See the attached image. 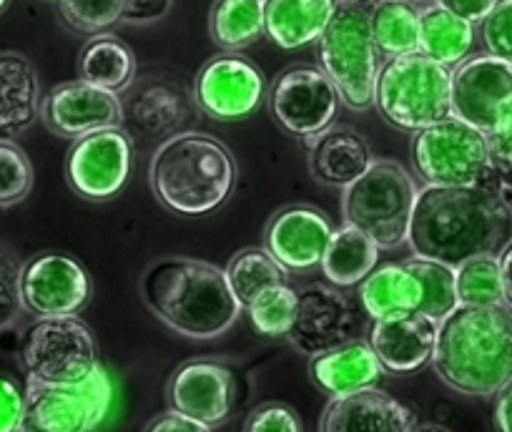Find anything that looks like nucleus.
Instances as JSON below:
<instances>
[{
    "instance_id": "obj_1",
    "label": "nucleus",
    "mask_w": 512,
    "mask_h": 432,
    "mask_svg": "<svg viewBox=\"0 0 512 432\" xmlns=\"http://www.w3.org/2000/svg\"><path fill=\"white\" fill-rule=\"evenodd\" d=\"M512 242V204L495 181L470 186H420L407 247L412 257L457 267Z\"/></svg>"
},
{
    "instance_id": "obj_2",
    "label": "nucleus",
    "mask_w": 512,
    "mask_h": 432,
    "mask_svg": "<svg viewBox=\"0 0 512 432\" xmlns=\"http://www.w3.org/2000/svg\"><path fill=\"white\" fill-rule=\"evenodd\" d=\"M139 294L159 322L189 340L226 335L244 312L224 269L179 254L154 259L141 274Z\"/></svg>"
},
{
    "instance_id": "obj_3",
    "label": "nucleus",
    "mask_w": 512,
    "mask_h": 432,
    "mask_svg": "<svg viewBox=\"0 0 512 432\" xmlns=\"http://www.w3.org/2000/svg\"><path fill=\"white\" fill-rule=\"evenodd\" d=\"M432 370L457 395L495 397L512 377L510 304H457L437 322Z\"/></svg>"
},
{
    "instance_id": "obj_4",
    "label": "nucleus",
    "mask_w": 512,
    "mask_h": 432,
    "mask_svg": "<svg viewBox=\"0 0 512 432\" xmlns=\"http://www.w3.org/2000/svg\"><path fill=\"white\" fill-rule=\"evenodd\" d=\"M234 154L204 131H181L154 149L149 184L161 206L179 216H204L226 204L236 186Z\"/></svg>"
},
{
    "instance_id": "obj_5",
    "label": "nucleus",
    "mask_w": 512,
    "mask_h": 432,
    "mask_svg": "<svg viewBox=\"0 0 512 432\" xmlns=\"http://www.w3.org/2000/svg\"><path fill=\"white\" fill-rule=\"evenodd\" d=\"M379 0H334L327 28L317 41L319 68L339 88L349 111L374 108L382 56L372 33V13Z\"/></svg>"
},
{
    "instance_id": "obj_6",
    "label": "nucleus",
    "mask_w": 512,
    "mask_h": 432,
    "mask_svg": "<svg viewBox=\"0 0 512 432\" xmlns=\"http://www.w3.org/2000/svg\"><path fill=\"white\" fill-rule=\"evenodd\" d=\"M452 71L415 51L382 61L374 88V108L395 129L417 134L450 116Z\"/></svg>"
},
{
    "instance_id": "obj_7",
    "label": "nucleus",
    "mask_w": 512,
    "mask_h": 432,
    "mask_svg": "<svg viewBox=\"0 0 512 432\" xmlns=\"http://www.w3.org/2000/svg\"><path fill=\"white\" fill-rule=\"evenodd\" d=\"M417 191V176L400 161L374 159V164L342 191L344 224L362 229L379 249L402 247L407 244Z\"/></svg>"
},
{
    "instance_id": "obj_8",
    "label": "nucleus",
    "mask_w": 512,
    "mask_h": 432,
    "mask_svg": "<svg viewBox=\"0 0 512 432\" xmlns=\"http://www.w3.org/2000/svg\"><path fill=\"white\" fill-rule=\"evenodd\" d=\"M21 362L28 380L43 385H81L101 367L96 335L78 314L36 317L23 332Z\"/></svg>"
},
{
    "instance_id": "obj_9",
    "label": "nucleus",
    "mask_w": 512,
    "mask_h": 432,
    "mask_svg": "<svg viewBox=\"0 0 512 432\" xmlns=\"http://www.w3.org/2000/svg\"><path fill=\"white\" fill-rule=\"evenodd\" d=\"M410 154L422 186H470L492 181L487 134L452 114L417 131Z\"/></svg>"
},
{
    "instance_id": "obj_10",
    "label": "nucleus",
    "mask_w": 512,
    "mask_h": 432,
    "mask_svg": "<svg viewBox=\"0 0 512 432\" xmlns=\"http://www.w3.org/2000/svg\"><path fill=\"white\" fill-rule=\"evenodd\" d=\"M113 402V387L103 367L81 385L26 382V407L18 432H91Z\"/></svg>"
},
{
    "instance_id": "obj_11",
    "label": "nucleus",
    "mask_w": 512,
    "mask_h": 432,
    "mask_svg": "<svg viewBox=\"0 0 512 432\" xmlns=\"http://www.w3.org/2000/svg\"><path fill=\"white\" fill-rule=\"evenodd\" d=\"M272 119L297 139L319 134L337 121L339 88L319 66H292L267 88Z\"/></svg>"
},
{
    "instance_id": "obj_12",
    "label": "nucleus",
    "mask_w": 512,
    "mask_h": 432,
    "mask_svg": "<svg viewBox=\"0 0 512 432\" xmlns=\"http://www.w3.org/2000/svg\"><path fill=\"white\" fill-rule=\"evenodd\" d=\"M264 71L246 56L224 51L209 58L194 78V101L214 121H244L267 101Z\"/></svg>"
},
{
    "instance_id": "obj_13",
    "label": "nucleus",
    "mask_w": 512,
    "mask_h": 432,
    "mask_svg": "<svg viewBox=\"0 0 512 432\" xmlns=\"http://www.w3.org/2000/svg\"><path fill=\"white\" fill-rule=\"evenodd\" d=\"M450 114L485 134L510 119L512 63L490 53H477L452 68Z\"/></svg>"
},
{
    "instance_id": "obj_14",
    "label": "nucleus",
    "mask_w": 512,
    "mask_h": 432,
    "mask_svg": "<svg viewBox=\"0 0 512 432\" xmlns=\"http://www.w3.org/2000/svg\"><path fill=\"white\" fill-rule=\"evenodd\" d=\"M239 375L214 357H194L171 372L166 385L169 410L181 412L206 427H219L239 407Z\"/></svg>"
},
{
    "instance_id": "obj_15",
    "label": "nucleus",
    "mask_w": 512,
    "mask_h": 432,
    "mask_svg": "<svg viewBox=\"0 0 512 432\" xmlns=\"http://www.w3.org/2000/svg\"><path fill=\"white\" fill-rule=\"evenodd\" d=\"M134 164V141L123 126L93 131L71 144L66 181L81 199L108 201L126 186Z\"/></svg>"
},
{
    "instance_id": "obj_16",
    "label": "nucleus",
    "mask_w": 512,
    "mask_h": 432,
    "mask_svg": "<svg viewBox=\"0 0 512 432\" xmlns=\"http://www.w3.org/2000/svg\"><path fill=\"white\" fill-rule=\"evenodd\" d=\"M359 314L352 297L329 282H309L297 289V317L287 340L302 355L314 357L354 340Z\"/></svg>"
},
{
    "instance_id": "obj_17",
    "label": "nucleus",
    "mask_w": 512,
    "mask_h": 432,
    "mask_svg": "<svg viewBox=\"0 0 512 432\" xmlns=\"http://www.w3.org/2000/svg\"><path fill=\"white\" fill-rule=\"evenodd\" d=\"M91 292V274L71 254L41 252L21 267V302L31 317L78 314Z\"/></svg>"
},
{
    "instance_id": "obj_18",
    "label": "nucleus",
    "mask_w": 512,
    "mask_h": 432,
    "mask_svg": "<svg viewBox=\"0 0 512 432\" xmlns=\"http://www.w3.org/2000/svg\"><path fill=\"white\" fill-rule=\"evenodd\" d=\"M194 91L184 86L174 76H146L136 78L128 88V98L123 101V129L136 139H159V144L169 136L189 131L196 111Z\"/></svg>"
},
{
    "instance_id": "obj_19",
    "label": "nucleus",
    "mask_w": 512,
    "mask_h": 432,
    "mask_svg": "<svg viewBox=\"0 0 512 432\" xmlns=\"http://www.w3.org/2000/svg\"><path fill=\"white\" fill-rule=\"evenodd\" d=\"M41 121L51 134L76 141L93 131L121 126L123 98L121 93L98 88L83 78L58 83L43 96Z\"/></svg>"
},
{
    "instance_id": "obj_20",
    "label": "nucleus",
    "mask_w": 512,
    "mask_h": 432,
    "mask_svg": "<svg viewBox=\"0 0 512 432\" xmlns=\"http://www.w3.org/2000/svg\"><path fill=\"white\" fill-rule=\"evenodd\" d=\"M332 232L329 216L317 206L292 204L269 219L264 229V249L289 274H304L322 264Z\"/></svg>"
},
{
    "instance_id": "obj_21",
    "label": "nucleus",
    "mask_w": 512,
    "mask_h": 432,
    "mask_svg": "<svg viewBox=\"0 0 512 432\" xmlns=\"http://www.w3.org/2000/svg\"><path fill=\"white\" fill-rule=\"evenodd\" d=\"M367 342L387 375H415L432 365L437 342V319L422 312L372 319Z\"/></svg>"
},
{
    "instance_id": "obj_22",
    "label": "nucleus",
    "mask_w": 512,
    "mask_h": 432,
    "mask_svg": "<svg viewBox=\"0 0 512 432\" xmlns=\"http://www.w3.org/2000/svg\"><path fill=\"white\" fill-rule=\"evenodd\" d=\"M417 412L390 392L369 387L332 397L324 407L319 432H412Z\"/></svg>"
},
{
    "instance_id": "obj_23",
    "label": "nucleus",
    "mask_w": 512,
    "mask_h": 432,
    "mask_svg": "<svg viewBox=\"0 0 512 432\" xmlns=\"http://www.w3.org/2000/svg\"><path fill=\"white\" fill-rule=\"evenodd\" d=\"M304 146H307L309 174L317 184L329 189L344 191L374 164L367 139L357 129L337 121L319 134L307 136Z\"/></svg>"
},
{
    "instance_id": "obj_24",
    "label": "nucleus",
    "mask_w": 512,
    "mask_h": 432,
    "mask_svg": "<svg viewBox=\"0 0 512 432\" xmlns=\"http://www.w3.org/2000/svg\"><path fill=\"white\" fill-rule=\"evenodd\" d=\"M387 370L369 347L367 340L344 342L327 352L309 357V380L332 400V397L352 395V392L379 387Z\"/></svg>"
},
{
    "instance_id": "obj_25",
    "label": "nucleus",
    "mask_w": 512,
    "mask_h": 432,
    "mask_svg": "<svg viewBox=\"0 0 512 432\" xmlns=\"http://www.w3.org/2000/svg\"><path fill=\"white\" fill-rule=\"evenodd\" d=\"M41 78L31 58L0 51V139H21L41 121Z\"/></svg>"
},
{
    "instance_id": "obj_26",
    "label": "nucleus",
    "mask_w": 512,
    "mask_h": 432,
    "mask_svg": "<svg viewBox=\"0 0 512 432\" xmlns=\"http://www.w3.org/2000/svg\"><path fill=\"white\" fill-rule=\"evenodd\" d=\"M359 304L369 319L420 312L422 284L407 262L377 264L359 282Z\"/></svg>"
},
{
    "instance_id": "obj_27",
    "label": "nucleus",
    "mask_w": 512,
    "mask_h": 432,
    "mask_svg": "<svg viewBox=\"0 0 512 432\" xmlns=\"http://www.w3.org/2000/svg\"><path fill=\"white\" fill-rule=\"evenodd\" d=\"M334 0H264V33L284 51L312 46L327 28Z\"/></svg>"
},
{
    "instance_id": "obj_28",
    "label": "nucleus",
    "mask_w": 512,
    "mask_h": 432,
    "mask_svg": "<svg viewBox=\"0 0 512 432\" xmlns=\"http://www.w3.org/2000/svg\"><path fill=\"white\" fill-rule=\"evenodd\" d=\"M136 73L139 63L134 51L113 33H96L78 53V76L106 91L126 93L134 86Z\"/></svg>"
},
{
    "instance_id": "obj_29",
    "label": "nucleus",
    "mask_w": 512,
    "mask_h": 432,
    "mask_svg": "<svg viewBox=\"0 0 512 432\" xmlns=\"http://www.w3.org/2000/svg\"><path fill=\"white\" fill-rule=\"evenodd\" d=\"M379 252L382 249L377 247V242L369 239L362 229L342 224L329 237L319 269L334 287H359V282L379 264Z\"/></svg>"
},
{
    "instance_id": "obj_30",
    "label": "nucleus",
    "mask_w": 512,
    "mask_h": 432,
    "mask_svg": "<svg viewBox=\"0 0 512 432\" xmlns=\"http://www.w3.org/2000/svg\"><path fill=\"white\" fill-rule=\"evenodd\" d=\"M475 48V23L455 16L437 3L420 8V53L452 71Z\"/></svg>"
},
{
    "instance_id": "obj_31",
    "label": "nucleus",
    "mask_w": 512,
    "mask_h": 432,
    "mask_svg": "<svg viewBox=\"0 0 512 432\" xmlns=\"http://www.w3.org/2000/svg\"><path fill=\"white\" fill-rule=\"evenodd\" d=\"M372 33L382 61L420 51V6L410 0H379Z\"/></svg>"
},
{
    "instance_id": "obj_32",
    "label": "nucleus",
    "mask_w": 512,
    "mask_h": 432,
    "mask_svg": "<svg viewBox=\"0 0 512 432\" xmlns=\"http://www.w3.org/2000/svg\"><path fill=\"white\" fill-rule=\"evenodd\" d=\"M211 41L224 51L239 53L264 36L262 0H214L209 13Z\"/></svg>"
},
{
    "instance_id": "obj_33",
    "label": "nucleus",
    "mask_w": 512,
    "mask_h": 432,
    "mask_svg": "<svg viewBox=\"0 0 512 432\" xmlns=\"http://www.w3.org/2000/svg\"><path fill=\"white\" fill-rule=\"evenodd\" d=\"M224 274L241 307H246L264 289L289 282L287 269L264 247H249L236 252L224 267Z\"/></svg>"
},
{
    "instance_id": "obj_34",
    "label": "nucleus",
    "mask_w": 512,
    "mask_h": 432,
    "mask_svg": "<svg viewBox=\"0 0 512 432\" xmlns=\"http://www.w3.org/2000/svg\"><path fill=\"white\" fill-rule=\"evenodd\" d=\"M244 312L256 335L269 337V340H279V337L287 340L294 317H297V289L289 282L264 289L246 304Z\"/></svg>"
},
{
    "instance_id": "obj_35",
    "label": "nucleus",
    "mask_w": 512,
    "mask_h": 432,
    "mask_svg": "<svg viewBox=\"0 0 512 432\" xmlns=\"http://www.w3.org/2000/svg\"><path fill=\"white\" fill-rule=\"evenodd\" d=\"M455 282L460 304H472V307L505 304V287H502V269L497 254H480V257L457 264Z\"/></svg>"
},
{
    "instance_id": "obj_36",
    "label": "nucleus",
    "mask_w": 512,
    "mask_h": 432,
    "mask_svg": "<svg viewBox=\"0 0 512 432\" xmlns=\"http://www.w3.org/2000/svg\"><path fill=\"white\" fill-rule=\"evenodd\" d=\"M405 262L407 267L417 274V279H420L422 284L420 312L437 319V322L445 319L447 314L460 304V299H457L455 267L422 257H410L405 259Z\"/></svg>"
},
{
    "instance_id": "obj_37",
    "label": "nucleus",
    "mask_w": 512,
    "mask_h": 432,
    "mask_svg": "<svg viewBox=\"0 0 512 432\" xmlns=\"http://www.w3.org/2000/svg\"><path fill=\"white\" fill-rule=\"evenodd\" d=\"M33 164L13 139H0V209L16 206L33 191Z\"/></svg>"
},
{
    "instance_id": "obj_38",
    "label": "nucleus",
    "mask_w": 512,
    "mask_h": 432,
    "mask_svg": "<svg viewBox=\"0 0 512 432\" xmlns=\"http://www.w3.org/2000/svg\"><path fill=\"white\" fill-rule=\"evenodd\" d=\"M58 11L68 28L96 36L121 23L123 0H58Z\"/></svg>"
},
{
    "instance_id": "obj_39",
    "label": "nucleus",
    "mask_w": 512,
    "mask_h": 432,
    "mask_svg": "<svg viewBox=\"0 0 512 432\" xmlns=\"http://www.w3.org/2000/svg\"><path fill=\"white\" fill-rule=\"evenodd\" d=\"M21 267L23 259L16 249L0 242V332L11 330L23 314Z\"/></svg>"
},
{
    "instance_id": "obj_40",
    "label": "nucleus",
    "mask_w": 512,
    "mask_h": 432,
    "mask_svg": "<svg viewBox=\"0 0 512 432\" xmlns=\"http://www.w3.org/2000/svg\"><path fill=\"white\" fill-rule=\"evenodd\" d=\"M480 41L485 53L512 63V0H497L480 21Z\"/></svg>"
},
{
    "instance_id": "obj_41",
    "label": "nucleus",
    "mask_w": 512,
    "mask_h": 432,
    "mask_svg": "<svg viewBox=\"0 0 512 432\" xmlns=\"http://www.w3.org/2000/svg\"><path fill=\"white\" fill-rule=\"evenodd\" d=\"M241 432H304L299 412L287 402H262L246 415Z\"/></svg>"
},
{
    "instance_id": "obj_42",
    "label": "nucleus",
    "mask_w": 512,
    "mask_h": 432,
    "mask_svg": "<svg viewBox=\"0 0 512 432\" xmlns=\"http://www.w3.org/2000/svg\"><path fill=\"white\" fill-rule=\"evenodd\" d=\"M490 176L502 191H512V116L487 134Z\"/></svg>"
},
{
    "instance_id": "obj_43",
    "label": "nucleus",
    "mask_w": 512,
    "mask_h": 432,
    "mask_svg": "<svg viewBox=\"0 0 512 432\" xmlns=\"http://www.w3.org/2000/svg\"><path fill=\"white\" fill-rule=\"evenodd\" d=\"M26 407V390L11 375L0 372V432H18Z\"/></svg>"
},
{
    "instance_id": "obj_44",
    "label": "nucleus",
    "mask_w": 512,
    "mask_h": 432,
    "mask_svg": "<svg viewBox=\"0 0 512 432\" xmlns=\"http://www.w3.org/2000/svg\"><path fill=\"white\" fill-rule=\"evenodd\" d=\"M174 8V0H123L121 23L126 26H154L164 21Z\"/></svg>"
},
{
    "instance_id": "obj_45",
    "label": "nucleus",
    "mask_w": 512,
    "mask_h": 432,
    "mask_svg": "<svg viewBox=\"0 0 512 432\" xmlns=\"http://www.w3.org/2000/svg\"><path fill=\"white\" fill-rule=\"evenodd\" d=\"M144 432H211V427L201 425V422L191 420L176 410H166L156 415L154 420H149Z\"/></svg>"
},
{
    "instance_id": "obj_46",
    "label": "nucleus",
    "mask_w": 512,
    "mask_h": 432,
    "mask_svg": "<svg viewBox=\"0 0 512 432\" xmlns=\"http://www.w3.org/2000/svg\"><path fill=\"white\" fill-rule=\"evenodd\" d=\"M432 3L447 8V11H452L455 16H460V18H465V21L480 23L482 18L492 11V6H495L497 0H432Z\"/></svg>"
},
{
    "instance_id": "obj_47",
    "label": "nucleus",
    "mask_w": 512,
    "mask_h": 432,
    "mask_svg": "<svg viewBox=\"0 0 512 432\" xmlns=\"http://www.w3.org/2000/svg\"><path fill=\"white\" fill-rule=\"evenodd\" d=\"M492 425H495L497 432H512V377L495 392Z\"/></svg>"
},
{
    "instance_id": "obj_48",
    "label": "nucleus",
    "mask_w": 512,
    "mask_h": 432,
    "mask_svg": "<svg viewBox=\"0 0 512 432\" xmlns=\"http://www.w3.org/2000/svg\"><path fill=\"white\" fill-rule=\"evenodd\" d=\"M500 269H502V287H505V304L512 307V242L500 252Z\"/></svg>"
},
{
    "instance_id": "obj_49",
    "label": "nucleus",
    "mask_w": 512,
    "mask_h": 432,
    "mask_svg": "<svg viewBox=\"0 0 512 432\" xmlns=\"http://www.w3.org/2000/svg\"><path fill=\"white\" fill-rule=\"evenodd\" d=\"M412 432H450V430L442 425H415V430Z\"/></svg>"
},
{
    "instance_id": "obj_50",
    "label": "nucleus",
    "mask_w": 512,
    "mask_h": 432,
    "mask_svg": "<svg viewBox=\"0 0 512 432\" xmlns=\"http://www.w3.org/2000/svg\"><path fill=\"white\" fill-rule=\"evenodd\" d=\"M410 3H415V6H427V3H432V0H410Z\"/></svg>"
},
{
    "instance_id": "obj_51",
    "label": "nucleus",
    "mask_w": 512,
    "mask_h": 432,
    "mask_svg": "<svg viewBox=\"0 0 512 432\" xmlns=\"http://www.w3.org/2000/svg\"><path fill=\"white\" fill-rule=\"evenodd\" d=\"M8 3H11V0H0V13L6 11V8H8Z\"/></svg>"
},
{
    "instance_id": "obj_52",
    "label": "nucleus",
    "mask_w": 512,
    "mask_h": 432,
    "mask_svg": "<svg viewBox=\"0 0 512 432\" xmlns=\"http://www.w3.org/2000/svg\"><path fill=\"white\" fill-rule=\"evenodd\" d=\"M262 3H264V0H262Z\"/></svg>"
}]
</instances>
